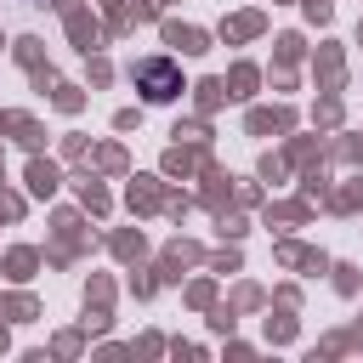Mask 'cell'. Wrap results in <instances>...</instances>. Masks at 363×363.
<instances>
[{
    "mask_svg": "<svg viewBox=\"0 0 363 363\" xmlns=\"http://www.w3.org/2000/svg\"><path fill=\"white\" fill-rule=\"evenodd\" d=\"M136 85H142V96H147V102H170V96L182 91V68H176V62H164V57L136 62Z\"/></svg>",
    "mask_w": 363,
    "mask_h": 363,
    "instance_id": "1",
    "label": "cell"
}]
</instances>
